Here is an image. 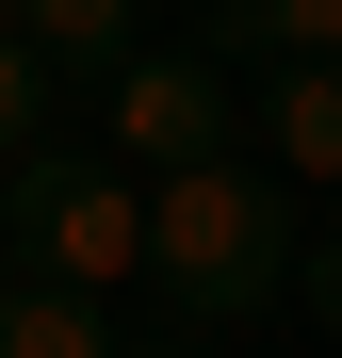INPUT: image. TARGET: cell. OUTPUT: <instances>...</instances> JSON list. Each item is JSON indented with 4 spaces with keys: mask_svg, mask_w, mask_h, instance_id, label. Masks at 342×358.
Returning <instances> with one entry per match:
<instances>
[{
    "mask_svg": "<svg viewBox=\"0 0 342 358\" xmlns=\"http://www.w3.org/2000/svg\"><path fill=\"white\" fill-rule=\"evenodd\" d=\"M294 196L245 163V147H212L180 179H147V293L180 310V342H245L277 293H294Z\"/></svg>",
    "mask_w": 342,
    "mask_h": 358,
    "instance_id": "1",
    "label": "cell"
},
{
    "mask_svg": "<svg viewBox=\"0 0 342 358\" xmlns=\"http://www.w3.org/2000/svg\"><path fill=\"white\" fill-rule=\"evenodd\" d=\"M0 261L49 277V293L131 310V293H147V179L98 163V147H33L17 179H0Z\"/></svg>",
    "mask_w": 342,
    "mask_h": 358,
    "instance_id": "2",
    "label": "cell"
},
{
    "mask_svg": "<svg viewBox=\"0 0 342 358\" xmlns=\"http://www.w3.org/2000/svg\"><path fill=\"white\" fill-rule=\"evenodd\" d=\"M212 147H245V82H212L196 49H131V66L98 82V163H131V179H180Z\"/></svg>",
    "mask_w": 342,
    "mask_h": 358,
    "instance_id": "3",
    "label": "cell"
},
{
    "mask_svg": "<svg viewBox=\"0 0 342 358\" xmlns=\"http://www.w3.org/2000/svg\"><path fill=\"white\" fill-rule=\"evenodd\" d=\"M245 163L277 179V196H342V66L245 82Z\"/></svg>",
    "mask_w": 342,
    "mask_h": 358,
    "instance_id": "4",
    "label": "cell"
},
{
    "mask_svg": "<svg viewBox=\"0 0 342 358\" xmlns=\"http://www.w3.org/2000/svg\"><path fill=\"white\" fill-rule=\"evenodd\" d=\"M0 358H147V342L114 326L98 293H49V277H17V261H0Z\"/></svg>",
    "mask_w": 342,
    "mask_h": 358,
    "instance_id": "5",
    "label": "cell"
},
{
    "mask_svg": "<svg viewBox=\"0 0 342 358\" xmlns=\"http://www.w3.org/2000/svg\"><path fill=\"white\" fill-rule=\"evenodd\" d=\"M17 33H33V66L66 98H98L114 66H131V0H17Z\"/></svg>",
    "mask_w": 342,
    "mask_h": 358,
    "instance_id": "6",
    "label": "cell"
},
{
    "mask_svg": "<svg viewBox=\"0 0 342 358\" xmlns=\"http://www.w3.org/2000/svg\"><path fill=\"white\" fill-rule=\"evenodd\" d=\"M33 147H66V82L33 66V33H0V179H17Z\"/></svg>",
    "mask_w": 342,
    "mask_h": 358,
    "instance_id": "7",
    "label": "cell"
},
{
    "mask_svg": "<svg viewBox=\"0 0 342 358\" xmlns=\"http://www.w3.org/2000/svg\"><path fill=\"white\" fill-rule=\"evenodd\" d=\"M228 49H261V66H342V0H228Z\"/></svg>",
    "mask_w": 342,
    "mask_h": 358,
    "instance_id": "8",
    "label": "cell"
},
{
    "mask_svg": "<svg viewBox=\"0 0 342 358\" xmlns=\"http://www.w3.org/2000/svg\"><path fill=\"white\" fill-rule=\"evenodd\" d=\"M294 293H310V310L342 326V245H326V261H294Z\"/></svg>",
    "mask_w": 342,
    "mask_h": 358,
    "instance_id": "9",
    "label": "cell"
},
{
    "mask_svg": "<svg viewBox=\"0 0 342 358\" xmlns=\"http://www.w3.org/2000/svg\"><path fill=\"white\" fill-rule=\"evenodd\" d=\"M0 33H17V0H0Z\"/></svg>",
    "mask_w": 342,
    "mask_h": 358,
    "instance_id": "10",
    "label": "cell"
}]
</instances>
